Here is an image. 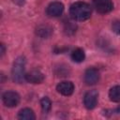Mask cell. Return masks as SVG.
Instances as JSON below:
<instances>
[{
  "instance_id": "7c38bea8",
  "label": "cell",
  "mask_w": 120,
  "mask_h": 120,
  "mask_svg": "<svg viewBox=\"0 0 120 120\" xmlns=\"http://www.w3.org/2000/svg\"><path fill=\"white\" fill-rule=\"evenodd\" d=\"M109 98L113 102H119L120 101V85H115L110 89Z\"/></svg>"
},
{
  "instance_id": "9a60e30c",
  "label": "cell",
  "mask_w": 120,
  "mask_h": 120,
  "mask_svg": "<svg viewBox=\"0 0 120 120\" xmlns=\"http://www.w3.org/2000/svg\"><path fill=\"white\" fill-rule=\"evenodd\" d=\"M69 73V69L68 67L65 66V65H60L58 68H55V74L59 77H65L68 76V74Z\"/></svg>"
},
{
  "instance_id": "8fae6325",
  "label": "cell",
  "mask_w": 120,
  "mask_h": 120,
  "mask_svg": "<svg viewBox=\"0 0 120 120\" xmlns=\"http://www.w3.org/2000/svg\"><path fill=\"white\" fill-rule=\"evenodd\" d=\"M18 118L21 120H35L36 116L34 112L29 108H24L21 110L18 113Z\"/></svg>"
},
{
  "instance_id": "52a82bcc",
  "label": "cell",
  "mask_w": 120,
  "mask_h": 120,
  "mask_svg": "<svg viewBox=\"0 0 120 120\" xmlns=\"http://www.w3.org/2000/svg\"><path fill=\"white\" fill-rule=\"evenodd\" d=\"M63 11H64V5L60 2L51 3L46 9V13L50 17H58L63 13Z\"/></svg>"
},
{
  "instance_id": "2e32d148",
  "label": "cell",
  "mask_w": 120,
  "mask_h": 120,
  "mask_svg": "<svg viewBox=\"0 0 120 120\" xmlns=\"http://www.w3.org/2000/svg\"><path fill=\"white\" fill-rule=\"evenodd\" d=\"M65 31L68 34H73L74 32H76V25L71 23L70 22H68V23H66L65 25Z\"/></svg>"
},
{
  "instance_id": "277c9868",
  "label": "cell",
  "mask_w": 120,
  "mask_h": 120,
  "mask_svg": "<svg viewBox=\"0 0 120 120\" xmlns=\"http://www.w3.org/2000/svg\"><path fill=\"white\" fill-rule=\"evenodd\" d=\"M93 5L96 10L101 14L108 13L113 8L112 0H93Z\"/></svg>"
},
{
  "instance_id": "ac0fdd59",
  "label": "cell",
  "mask_w": 120,
  "mask_h": 120,
  "mask_svg": "<svg viewBox=\"0 0 120 120\" xmlns=\"http://www.w3.org/2000/svg\"><path fill=\"white\" fill-rule=\"evenodd\" d=\"M0 47H1V56H3L5 53V46H4V44H1Z\"/></svg>"
},
{
  "instance_id": "3957f363",
  "label": "cell",
  "mask_w": 120,
  "mask_h": 120,
  "mask_svg": "<svg viewBox=\"0 0 120 120\" xmlns=\"http://www.w3.org/2000/svg\"><path fill=\"white\" fill-rule=\"evenodd\" d=\"M2 99H3L4 104L7 107L13 108V107H16L19 104L21 98H20L19 94L14 92V91H8V92H5L3 94Z\"/></svg>"
},
{
  "instance_id": "8992f818",
  "label": "cell",
  "mask_w": 120,
  "mask_h": 120,
  "mask_svg": "<svg viewBox=\"0 0 120 120\" xmlns=\"http://www.w3.org/2000/svg\"><path fill=\"white\" fill-rule=\"evenodd\" d=\"M99 80V72L95 68H89L84 72V82L87 85H94Z\"/></svg>"
},
{
  "instance_id": "7a4b0ae2",
  "label": "cell",
  "mask_w": 120,
  "mask_h": 120,
  "mask_svg": "<svg viewBox=\"0 0 120 120\" xmlns=\"http://www.w3.org/2000/svg\"><path fill=\"white\" fill-rule=\"evenodd\" d=\"M25 64L26 60L23 56H19L14 61L11 69V76L15 82L22 83L25 80Z\"/></svg>"
},
{
  "instance_id": "6da1fadb",
  "label": "cell",
  "mask_w": 120,
  "mask_h": 120,
  "mask_svg": "<svg viewBox=\"0 0 120 120\" xmlns=\"http://www.w3.org/2000/svg\"><path fill=\"white\" fill-rule=\"evenodd\" d=\"M69 15L75 21H85L91 16V8L85 2H76L70 6Z\"/></svg>"
},
{
  "instance_id": "d6986e66",
  "label": "cell",
  "mask_w": 120,
  "mask_h": 120,
  "mask_svg": "<svg viewBox=\"0 0 120 120\" xmlns=\"http://www.w3.org/2000/svg\"><path fill=\"white\" fill-rule=\"evenodd\" d=\"M116 112H118V113H120V106H119V107H118V108L116 109Z\"/></svg>"
},
{
  "instance_id": "5b68a950",
  "label": "cell",
  "mask_w": 120,
  "mask_h": 120,
  "mask_svg": "<svg viewBox=\"0 0 120 120\" xmlns=\"http://www.w3.org/2000/svg\"><path fill=\"white\" fill-rule=\"evenodd\" d=\"M98 93L96 90L88 91L84 95V98H83V104L85 108L88 110L94 109L98 102Z\"/></svg>"
},
{
  "instance_id": "5bb4252c",
  "label": "cell",
  "mask_w": 120,
  "mask_h": 120,
  "mask_svg": "<svg viewBox=\"0 0 120 120\" xmlns=\"http://www.w3.org/2000/svg\"><path fill=\"white\" fill-rule=\"evenodd\" d=\"M40 105H41V109L43 112H48L52 108V102L47 97H44L43 98H41Z\"/></svg>"
},
{
  "instance_id": "9c48e42d",
  "label": "cell",
  "mask_w": 120,
  "mask_h": 120,
  "mask_svg": "<svg viewBox=\"0 0 120 120\" xmlns=\"http://www.w3.org/2000/svg\"><path fill=\"white\" fill-rule=\"evenodd\" d=\"M56 90L58 93H60L63 96H70L72 95L74 91V84L71 82H61L60 83L57 84Z\"/></svg>"
},
{
  "instance_id": "e0dca14e",
  "label": "cell",
  "mask_w": 120,
  "mask_h": 120,
  "mask_svg": "<svg viewBox=\"0 0 120 120\" xmlns=\"http://www.w3.org/2000/svg\"><path fill=\"white\" fill-rule=\"evenodd\" d=\"M112 31L117 34V35H120V21H115L112 22Z\"/></svg>"
},
{
  "instance_id": "4fadbf2b",
  "label": "cell",
  "mask_w": 120,
  "mask_h": 120,
  "mask_svg": "<svg viewBox=\"0 0 120 120\" xmlns=\"http://www.w3.org/2000/svg\"><path fill=\"white\" fill-rule=\"evenodd\" d=\"M84 58H85V53H84V52H83L82 49H80V48L75 49V50L71 52V59H72L74 62H76V63H81V62H82V61L84 60Z\"/></svg>"
},
{
  "instance_id": "30bf717a",
  "label": "cell",
  "mask_w": 120,
  "mask_h": 120,
  "mask_svg": "<svg viewBox=\"0 0 120 120\" xmlns=\"http://www.w3.org/2000/svg\"><path fill=\"white\" fill-rule=\"evenodd\" d=\"M36 34L42 38H47L52 34V28L47 24H40L37 27Z\"/></svg>"
},
{
  "instance_id": "ba28073f",
  "label": "cell",
  "mask_w": 120,
  "mask_h": 120,
  "mask_svg": "<svg viewBox=\"0 0 120 120\" xmlns=\"http://www.w3.org/2000/svg\"><path fill=\"white\" fill-rule=\"evenodd\" d=\"M44 80V75L41 71L38 69L31 70L25 73V81L30 83H40Z\"/></svg>"
}]
</instances>
